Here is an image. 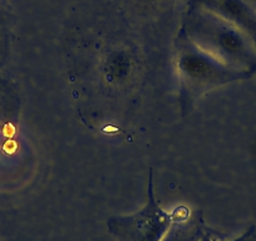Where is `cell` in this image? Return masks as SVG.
I'll list each match as a JSON object with an SVG mask.
<instances>
[{
    "label": "cell",
    "mask_w": 256,
    "mask_h": 241,
    "mask_svg": "<svg viewBox=\"0 0 256 241\" xmlns=\"http://www.w3.org/2000/svg\"><path fill=\"white\" fill-rule=\"evenodd\" d=\"M182 29L190 40L224 64L250 76L256 73V46L230 22L191 6Z\"/></svg>",
    "instance_id": "cell-1"
},
{
    "label": "cell",
    "mask_w": 256,
    "mask_h": 241,
    "mask_svg": "<svg viewBox=\"0 0 256 241\" xmlns=\"http://www.w3.org/2000/svg\"><path fill=\"white\" fill-rule=\"evenodd\" d=\"M174 64L180 80V100L184 112H188L205 93L250 78L251 76L224 64L198 48L184 32L180 33L174 52Z\"/></svg>",
    "instance_id": "cell-2"
},
{
    "label": "cell",
    "mask_w": 256,
    "mask_h": 241,
    "mask_svg": "<svg viewBox=\"0 0 256 241\" xmlns=\"http://www.w3.org/2000/svg\"><path fill=\"white\" fill-rule=\"evenodd\" d=\"M174 225V215L161 208L154 192V174L150 170L147 202L132 215H116L107 228L117 241H164Z\"/></svg>",
    "instance_id": "cell-3"
},
{
    "label": "cell",
    "mask_w": 256,
    "mask_h": 241,
    "mask_svg": "<svg viewBox=\"0 0 256 241\" xmlns=\"http://www.w3.org/2000/svg\"><path fill=\"white\" fill-rule=\"evenodd\" d=\"M192 6L206 9L245 32L256 46V6L250 0H195Z\"/></svg>",
    "instance_id": "cell-4"
},
{
    "label": "cell",
    "mask_w": 256,
    "mask_h": 241,
    "mask_svg": "<svg viewBox=\"0 0 256 241\" xmlns=\"http://www.w3.org/2000/svg\"><path fill=\"white\" fill-rule=\"evenodd\" d=\"M172 215L174 225L164 241H198L206 231L201 212H196L191 221H188V210H174Z\"/></svg>",
    "instance_id": "cell-5"
},
{
    "label": "cell",
    "mask_w": 256,
    "mask_h": 241,
    "mask_svg": "<svg viewBox=\"0 0 256 241\" xmlns=\"http://www.w3.org/2000/svg\"><path fill=\"white\" fill-rule=\"evenodd\" d=\"M134 72V59L126 50H114L103 64V74L110 84L120 86L130 80Z\"/></svg>",
    "instance_id": "cell-6"
},
{
    "label": "cell",
    "mask_w": 256,
    "mask_h": 241,
    "mask_svg": "<svg viewBox=\"0 0 256 241\" xmlns=\"http://www.w3.org/2000/svg\"><path fill=\"white\" fill-rule=\"evenodd\" d=\"M198 241H222V240H218V238H214V236L211 235L208 230H206ZM230 241H256V226L255 225L250 226V228H248V230L242 234V235L238 236V238H234V240H230Z\"/></svg>",
    "instance_id": "cell-7"
},
{
    "label": "cell",
    "mask_w": 256,
    "mask_h": 241,
    "mask_svg": "<svg viewBox=\"0 0 256 241\" xmlns=\"http://www.w3.org/2000/svg\"><path fill=\"white\" fill-rule=\"evenodd\" d=\"M144 2H146V3H154L157 0H144Z\"/></svg>",
    "instance_id": "cell-8"
}]
</instances>
